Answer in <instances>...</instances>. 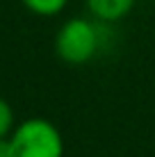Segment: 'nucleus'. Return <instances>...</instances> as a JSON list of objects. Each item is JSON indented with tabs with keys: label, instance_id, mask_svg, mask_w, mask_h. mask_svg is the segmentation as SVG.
<instances>
[{
	"label": "nucleus",
	"instance_id": "7ed1b4c3",
	"mask_svg": "<svg viewBox=\"0 0 155 157\" xmlns=\"http://www.w3.org/2000/svg\"><path fill=\"white\" fill-rule=\"evenodd\" d=\"M87 7L94 18L114 23V21H121L135 7V0H87Z\"/></svg>",
	"mask_w": 155,
	"mask_h": 157
},
{
	"label": "nucleus",
	"instance_id": "f257e3e1",
	"mask_svg": "<svg viewBox=\"0 0 155 157\" xmlns=\"http://www.w3.org/2000/svg\"><path fill=\"white\" fill-rule=\"evenodd\" d=\"M9 157H64V139L50 121L28 118L9 134Z\"/></svg>",
	"mask_w": 155,
	"mask_h": 157
},
{
	"label": "nucleus",
	"instance_id": "39448f33",
	"mask_svg": "<svg viewBox=\"0 0 155 157\" xmlns=\"http://www.w3.org/2000/svg\"><path fill=\"white\" fill-rule=\"evenodd\" d=\"M14 130V109L5 98H0V139H7Z\"/></svg>",
	"mask_w": 155,
	"mask_h": 157
},
{
	"label": "nucleus",
	"instance_id": "20e7f679",
	"mask_svg": "<svg viewBox=\"0 0 155 157\" xmlns=\"http://www.w3.org/2000/svg\"><path fill=\"white\" fill-rule=\"evenodd\" d=\"M68 0H23V5L37 16H55L66 7Z\"/></svg>",
	"mask_w": 155,
	"mask_h": 157
},
{
	"label": "nucleus",
	"instance_id": "f03ea898",
	"mask_svg": "<svg viewBox=\"0 0 155 157\" xmlns=\"http://www.w3.org/2000/svg\"><path fill=\"white\" fill-rule=\"evenodd\" d=\"M98 30L89 18H71L60 28L55 36V52L62 62L80 66L94 59L98 50Z\"/></svg>",
	"mask_w": 155,
	"mask_h": 157
}]
</instances>
